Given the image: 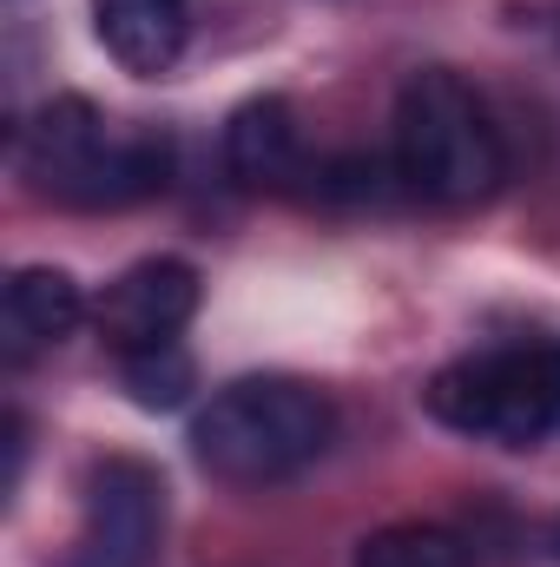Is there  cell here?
<instances>
[{"label": "cell", "instance_id": "cell-1", "mask_svg": "<svg viewBox=\"0 0 560 567\" xmlns=\"http://www.w3.org/2000/svg\"><path fill=\"white\" fill-rule=\"evenodd\" d=\"M390 172L409 198L442 205V212H462V205H481L501 192L508 145H501V126L488 120L481 93L462 73L422 66L403 80L396 120H390Z\"/></svg>", "mask_w": 560, "mask_h": 567}, {"label": "cell", "instance_id": "cell-2", "mask_svg": "<svg viewBox=\"0 0 560 567\" xmlns=\"http://www.w3.org/2000/svg\"><path fill=\"white\" fill-rule=\"evenodd\" d=\"M336 435V403L303 383V377H238L225 383L198 423H191V455L205 475L231 488H271L303 475Z\"/></svg>", "mask_w": 560, "mask_h": 567}, {"label": "cell", "instance_id": "cell-3", "mask_svg": "<svg viewBox=\"0 0 560 567\" xmlns=\"http://www.w3.org/2000/svg\"><path fill=\"white\" fill-rule=\"evenodd\" d=\"M422 410L455 435L535 449L560 429V343H508L481 357H455L428 377Z\"/></svg>", "mask_w": 560, "mask_h": 567}, {"label": "cell", "instance_id": "cell-4", "mask_svg": "<svg viewBox=\"0 0 560 567\" xmlns=\"http://www.w3.org/2000/svg\"><path fill=\"white\" fill-rule=\"evenodd\" d=\"M165 535V475L139 455H106L86 468L73 567H145Z\"/></svg>", "mask_w": 560, "mask_h": 567}, {"label": "cell", "instance_id": "cell-5", "mask_svg": "<svg viewBox=\"0 0 560 567\" xmlns=\"http://www.w3.org/2000/svg\"><path fill=\"white\" fill-rule=\"evenodd\" d=\"M106 145H113V120L93 100H80V93H60V100H46V106H33L27 120L7 126L13 172L33 178L60 205H86L93 198V178L106 165Z\"/></svg>", "mask_w": 560, "mask_h": 567}, {"label": "cell", "instance_id": "cell-6", "mask_svg": "<svg viewBox=\"0 0 560 567\" xmlns=\"http://www.w3.org/2000/svg\"><path fill=\"white\" fill-rule=\"evenodd\" d=\"M198 297H205V284L185 258H139V265H126L106 284L93 323L120 357H133V350L178 343V330L198 317Z\"/></svg>", "mask_w": 560, "mask_h": 567}, {"label": "cell", "instance_id": "cell-7", "mask_svg": "<svg viewBox=\"0 0 560 567\" xmlns=\"http://www.w3.org/2000/svg\"><path fill=\"white\" fill-rule=\"evenodd\" d=\"M225 172L251 192H278L303 172V133L297 106L283 93H258L225 120Z\"/></svg>", "mask_w": 560, "mask_h": 567}, {"label": "cell", "instance_id": "cell-8", "mask_svg": "<svg viewBox=\"0 0 560 567\" xmlns=\"http://www.w3.org/2000/svg\"><path fill=\"white\" fill-rule=\"evenodd\" d=\"M93 33L133 80H158L185 53L191 0H93Z\"/></svg>", "mask_w": 560, "mask_h": 567}, {"label": "cell", "instance_id": "cell-9", "mask_svg": "<svg viewBox=\"0 0 560 567\" xmlns=\"http://www.w3.org/2000/svg\"><path fill=\"white\" fill-rule=\"evenodd\" d=\"M0 323H7L13 357L46 350V343H66L86 323V290L73 284V271H60V265H20L7 278V297H0Z\"/></svg>", "mask_w": 560, "mask_h": 567}, {"label": "cell", "instance_id": "cell-10", "mask_svg": "<svg viewBox=\"0 0 560 567\" xmlns=\"http://www.w3.org/2000/svg\"><path fill=\"white\" fill-rule=\"evenodd\" d=\"M120 383H126V396H133L139 410L165 416V410H185V403H191L198 370H191V357H185L178 343H158V350L120 357Z\"/></svg>", "mask_w": 560, "mask_h": 567}, {"label": "cell", "instance_id": "cell-11", "mask_svg": "<svg viewBox=\"0 0 560 567\" xmlns=\"http://www.w3.org/2000/svg\"><path fill=\"white\" fill-rule=\"evenodd\" d=\"M356 567H468V555L435 522H396V528H376L356 548Z\"/></svg>", "mask_w": 560, "mask_h": 567}, {"label": "cell", "instance_id": "cell-12", "mask_svg": "<svg viewBox=\"0 0 560 567\" xmlns=\"http://www.w3.org/2000/svg\"><path fill=\"white\" fill-rule=\"evenodd\" d=\"M554 561H560V522H554Z\"/></svg>", "mask_w": 560, "mask_h": 567}]
</instances>
